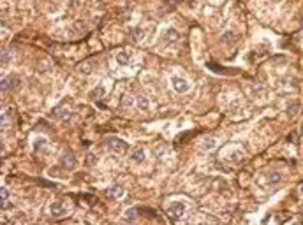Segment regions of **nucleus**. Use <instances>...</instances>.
Wrapping results in <instances>:
<instances>
[{
	"label": "nucleus",
	"instance_id": "1",
	"mask_svg": "<svg viewBox=\"0 0 303 225\" xmlns=\"http://www.w3.org/2000/svg\"><path fill=\"white\" fill-rule=\"evenodd\" d=\"M185 211H187V204H185L183 201H173V202H169V204L166 206V213L169 215L173 220L182 218V216L185 215Z\"/></svg>",
	"mask_w": 303,
	"mask_h": 225
},
{
	"label": "nucleus",
	"instance_id": "2",
	"mask_svg": "<svg viewBox=\"0 0 303 225\" xmlns=\"http://www.w3.org/2000/svg\"><path fill=\"white\" fill-rule=\"evenodd\" d=\"M106 146H108L109 151H113L116 155H122V153H125L129 150V144L123 139H120V137H108L106 139Z\"/></svg>",
	"mask_w": 303,
	"mask_h": 225
},
{
	"label": "nucleus",
	"instance_id": "3",
	"mask_svg": "<svg viewBox=\"0 0 303 225\" xmlns=\"http://www.w3.org/2000/svg\"><path fill=\"white\" fill-rule=\"evenodd\" d=\"M171 86L176 93H187L190 90V83L185 79V77H180V76H171Z\"/></svg>",
	"mask_w": 303,
	"mask_h": 225
},
{
	"label": "nucleus",
	"instance_id": "4",
	"mask_svg": "<svg viewBox=\"0 0 303 225\" xmlns=\"http://www.w3.org/2000/svg\"><path fill=\"white\" fill-rule=\"evenodd\" d=\"M60 164H62V169H65V171H74V169H76V164H78V160H76V155L72 153V151H67V153H64V157H62Z\"/></svg>",
	"mask_w": 303,
	"mask_h": 225
},
{
	"label": "nucleus",
	"instance_id": "5",
	"mask_svg": "<svg viewBox=\"0 0 303 225\" xmlns=\"http://www.w3.org/2000/svg\"><path fill=\"white\" fill-rule=\"evenodd\" d=\"M19 85H21L19 77H16V76H7V77L2 79V92H13V90L18 88Z\"/></svg>",
	"mask_w": 303,
	"mask_h": 225
},
{
	"label": "nucleus",
	"instance_id": "6",
	"mask_svg": "<svg viewBox=\"0 0 303 225\" xmlns=\"http://www.w3.org/2000/svg\"><path fill=\"white\" fill-rule=\"evenodd\" d=\"M162 40L166 42V44H174V42H178V39H180V34H178V30L176 28H173V26H168V28H164L162 30Z\"/></svg>",
	"mask_w": 303,
	"mask_h": 225
},
{
	"label": "nucleus",
	"instance_id": "7",
	"mask_svg": "<svg viewBox=\"0 0 303 225\" xmlns=\"http://www.w3.org/2000/svg\"><path fill=\"white\" fill-rule=\"evenodd\" d=\"M115 58H116V63H118L120 67H127V65L132 62V53H131L129 49H120Z\"/></svg>",
	"mask_w": 303,
	"mask_h": 225
},
{
	"label": "nucleus",
	"instance_id": "8",
	"mask_svg": "<svg viewBox=\"0 0 303 225\" xmlns=\"http://www.w3.org/2000/svg\"><path fill=\"white\" fill-rule=\"evenodd\" d=\"M48 213H50L53 218H62V216L67 215V209H65V206H64L62 202H53V204H50V207H48Z\"/></svg>",
	"mask_w": 303,
	"mask_h": 225
},
{
	"label": "nucleus",
	"instance_id": "9",
	"mask_svg": "<svg viewBox=\"0 0 303 225\" xmlns=\"http://www.w3.org/2000/svg\"><path fill=\"white\" fill-rule=\"evenodd\" d=\"M108 195H109L111 199H123V195H125V188L120 187V185H113V187L108 190Z\"/></svg>",
	"mask_w": 303,
	"mask_h": 225
},
{
	"label": "nucleus",
	"instance_id": "10",
	"mask_svg": "<svg viewBox=\"0 0 303 225\" xmlns=\"http://www.w3.org/2000/svg\"><path fill=\"white\" fill-rule=\"evenodd\" d=\"M145 158H146V151L143 150V148H136V150L132 151V155H131V160H132L134 164H143Z\"/></svg>",
	"mask_w": 303,
	"mask_h": 225
},
{
	"label": "nucleus",
	"instance_id": "11",
	"mask_svg": "<svg viewBox=\"0 0 303 225\" xmlns=\"http://www.w3.org/2000/svg\"><path fill=\"white\" fill-rule=\"evenodd\" d=\"M104 95H106V86H104V85H97L94 90L88 93V97H90L92 100H99V99H102Z\"/></svg>",
	"mask_w": 303,
	"mask_h": 225
},
{
	"label": "nucleus",
	"instance_id": "12",
	"mask_svg": "<svg viewBox=\"0 0 303 225\" xmlns=\"http://www.w3.org/2000/svg\"><path fill=\"white\" fill-rule=\"evenodd\" d=\"M145 35H146V32H145L143 26H136L132 30V34H131V37H132L134 42H143V40H145Z\"/></svg>",
	"mask_w": 303,
	"mask_h": 225
},
{
	"label": "nucleus",
	"instance_id": "13",
	"mask_svg": "<svg viewBox=\"0 0 303 225\" xmlns=\"http://www.w3.org/2000/svg\"><path fill=\"white\" fill-rule=\"evenodd\" d=\"M134 104V99L131 95H122V99H120V102H118V107L120 109H131V106Z\"/></svg>",
	"mask_w": 303,
	"mask_h": 225
},
{
	"label": "nucleus",
	"instance_id": "14",
	"mask_svg": "<svg viewBox=\"0 0 303 225\" xmlns=\"http://www.w3.org/2000/svg\"><path fill=\"white\" fill-rule=\"evenodd\" d=\"M136 104H137L139 111H148V109H150V100H148V97H145V95H139V97L136 99Z\"/></svg>",
	"mask_w": 303,
	"mask_h": 225
},
{
	"label": "nucleus",
	"instance_id": "15",
	"mask_svg": "<svg viewBox=\"0 0 303 225\" xmlns=\"http://www.w3.org/2000/svg\"><path fill=\"white\" fill-rule=\"evenodd\" d=\"M137 218V211L134 209V207H129L127 211H123V220L125 222H129V224H132L134 220Z\"/></svg>",
	"mask_w": 303,
	"mask_h": 225
},
{
	"label": "nucleus",
	"instance_id": "16",
	"mask_svg": "<svg viewBox=\"0 0 303 225\" xmlns=\"http://www.w3.org/2000/svg\"><path fill=\"white\" fill-rule=\"evenodd\" d=\"M55 118H58V120H62V121H69V118H71V112L67 111V109H57L55 111V114H53Z\"/></svg>",
	"mask_w": 303,
	"mask_h": 225
},
{
	"label": "nucleus",
	"instance_id": "17",
	"mask_svg": "<svg viewBox=\"0 0 303 225\" xmlns=\"http://www.w3.org/2000/svg\"><path fill=\"white\" fill-rule=\"evenodd\" d=\"M92 69H94V65H92V62H85V63H81L79 67H78V71L81 72L83 76H86V74H90L92 72Z\"/></svg>",
	"mask_w": 303,
	"mask_h": 225
},
{
	"label": "nucleus",
	"instance_id": "18",
	"mask_svg": "<svg viewBox=\"0 0 303 225\" xmlns=\"http://www.w3.org/2000/svg\"><path fill=\"white\" fill-rule=\"evenodd\" d=\"M46 144H48L46 137L39 135V137H35V139H34V144H32V146H34V150H35V151H39L41 148H42V146H46Z\"/></svg>",
	"mask_w": 303,
	"mask_h": 225
},
{
	"label": "nucleus",
	"instance_id": "19",
	"mask_svg": "<svg viewBox=\"0 0 303 225\" xmlns=\"http://www.w3.org/2000/svg\"><path fill=\"white\" fill-rule=\"evenodd\" d=\"M268 179H270L271 185H279V183L282 181V176H280L279 172H270V174H268Z\"/></svg>",
	"mask_w": 303,
	"mask_h": 225
},
{
	"label": "nucleus",
	"instance_id": "20",
	"mask_svg": "<svg viewBox=\"0 0 303 225\" xmlns=\"http://www.w3.org/2000/svg\"><path fill=\"white\" fill-rule=\"evenodd\" d=\"M215 146V141L213 139H205L203 143H201V150H211Z\"/></svg>",
	"mask_w": 303,
	"mask_h": 225
},
{
	"label": "nucleus",
	"instance_id": "21",
	"mask_svg": "<svg viewBox=\"0 0 303 225\" xmlns=\"http://www.w3.org/2000/svg\"><path fill=\"white\" fill-rule=\"evenodd\" d=\"M9 60H11V58H9V53L4 51V53H2V67H4V69H5V65L9 63Z\"/></svg>",
	"mask_w": 303,
	"mask_h": 225
},
{
	"label": "nucleus",
	"instance_id": "22",
	"mask_svg": "<svg viewBox=\"0 0 303 225\" xmlns=\"http://www.w3.org/2000/svg\"><path fill=\"white\" fill-rule=\"evenodd\" d=\"M5 201H9V193L5 188H2V206L5 207Z\"/></svg>",
	"mask_w": 303,
	"mask_h": 225
},
{
	"label": "nucleus",
	"instance_id": "23",
	"mask_svg": "<svg viewBox=\"0 0 303 225\" xmlns=\"http://www.w3.org/2000/svg\"><path fill=\"white\" fill-rule=\"evenodd\" d=\"M74 28L76 30H79V32H83V30H85V21H76Z\"/></svg>",
	"mask_w": 303,
	"mask_h": 225
},
{
	"label": "nucleus",
	"instance_id": "24",
	"mask_svg": "<svg viewBox=\"0 0 303 225\" xmlns=\"http://www.w3.org/2000/svg\"><path fill=\"white\" fill-rule=\"evenodd\" d=\"M90 164H95V157H94V153H90V155L86 157V165H90Z\"/></svg>",
	"mask_w": 303,
	"mask_h": 225
},
{
	"label": "nucleus",
	"instance_id": "25",
	"mask_svg": "<svg viewBox=\"0 0 303 225\" xmlns=\"http://www.w3.org/2000/svg\"><path fill=\"white\" fill-rule=\"evenodd\" d=\"M97 2H106V0H97Z\"/></svg>",
	"mask_w": 303,
	"mask_h": 225
}]
</instances>
